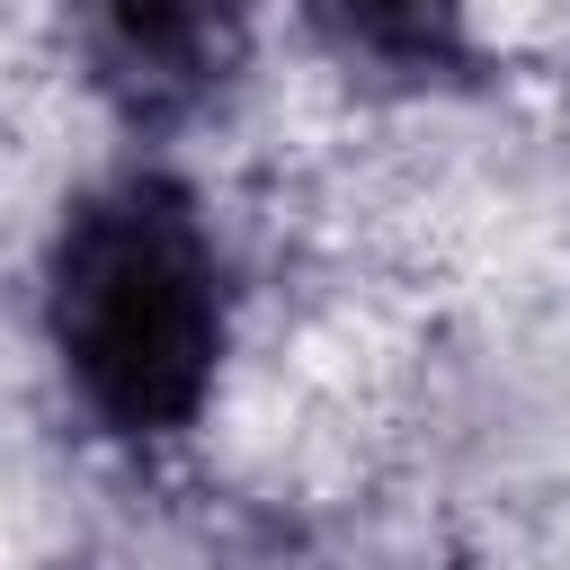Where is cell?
<instances>
[{"instance_id":"1","label":"cell","mask_w":570,"mask_h":570,"mask_svg":"<svg viewBox=\"0 0 570 570\" xmlns=\"http://www.w3.org/2000/svg\"><path fill=\"white\" fill-rule=\"evenodd\" d=\"M45 338L62 392L125 445H169L205 419L232 303L196 196L160 169L89 187L45 258Z\"/></svg>"},{"instance_id":"2","label":"cell","mask_w":570,"mask_h":570,"mask_svg":"<svg viewBox=\"0 0 570 570\" xmlns=\"http://www.w3.org/2000/svg\"><path fill=\"white\" fill-rule=\"evenodd\" d=\"M71 62L134 134L196 125L249 71V0H71Z\"/></svg>"},{"instance_id":"3","label":"cell","mask_w":570,"mask_h":570,"mask_svg":"<svg viewBox=\"0 0 570 570\" xmlns=\"http://www.w3.org/2000/svg\"><path fill=\"white\" fill-rule=\"evenodd\" d=\"M303 27L374 80H454L472 62V0H303Z\"/></svg>"}]
</instances>
